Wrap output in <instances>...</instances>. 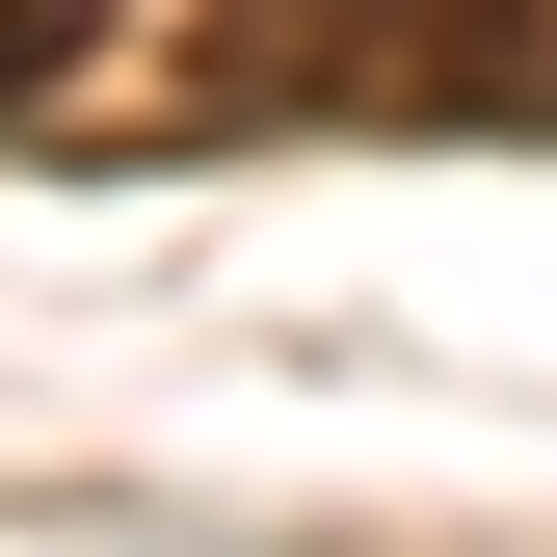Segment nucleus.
Instances as JSON below:
<instances>
[{
	"label": "nucleus",
	"mask_w": 557,
	"mask_h": 557,
	"mask_svg": "<svg viewBox=\"0 0 557 557\" xmlns=\"http://www.w3.org/2000/svg\"><path fill=\"white\" fill-rule=\"evenodd\" d=\"M531 0H186V133H531Z\"/></svg>",
	"instance_id": "1"
},
{
	"label": "nucleus",
	"mask_w": 557,
	"mask_h": 557,
	"mask_svg": "<svg viewBox=\"0 0 557 557\" xmlns=\"http://www.w3.org/2000/svg\"><path fill=\"white\" fill-rule=\"evenodd\" d=\"M81 27H107V0H0V107H53V81H81Z\"/></svg>",
	"instance_id": "2"
}]
</instances>
